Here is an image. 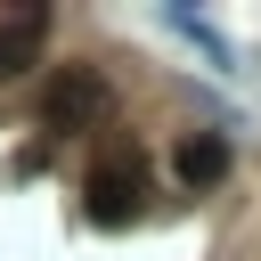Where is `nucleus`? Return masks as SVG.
<instances>
[{"mask_svg":"<svg viewBox=\"0 0 261 261\" xmlns=\"http://www.w3.org/2000/svg\"><path fill=\"white\" fill-rule=\"evenodd\" d=\"M139 196H147V155L114 139V147L90 163V220H98V228H122V220L139 212Z\"/></svg>","mask_w":261,"mask_h":261,"instance_id":"1","label":"nucleus"},{"mask_svg":"<svg viewBox=\"0 0 261 261\" xmlns=\"http://www.w3.org/2000/svg\"><path fill=\"white\" fill-rule=\"evenodd\" d=\"M98 114H106V82H98L90 65H57V73L41 82V122H49L57 139L98 130Z\"/></svg>","mask_w":261,"mask_h":261,"instance_id":"2","label":"nucleus"},{"mask_svg":"<svg viewBox=\"0 0 261 261\" xmlns=\"http://www.w3.org/2000/svg\"><path fill=\"white\" fill-rule=\"evenodd\" d=\"M171 171H179L188 188H220V179H228V139H220V130H188L179 155H171Z\"/></svg>","mask_w":261,"mask_h":261,"instance_id":"3","label":"nucleus"},{"mask_svg":"<svg viewBox=\"0 0 261 261\" xmlns=\"http://www.w3.org/2000/svg\"><path fill=\"white\" fill-rule=\"evenodd\" d=\"M41 33H49V8H16V16L0 24V82L33 73V57H41Z\"/></svg>","mask_w":261,"mask_h":261,"instance_id":"4","label":"nucleus"},{"mask_svg":"<svg viewBox=\"0 0 261 261\" xmlns=\"http://www.w3.org/2000/svg\"><path fill=\"white\" fill-rule=\"evenodd\" d=\"M163 24H171V33H188V41H196V49L212 57V65H237V57H228V41H220V33H212V24L196 16V8H163Z\"/></svg>","mask_w":261,"mask_h":261,"instance_id":"5","label":"nucleus"}]
</instances>
